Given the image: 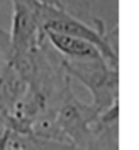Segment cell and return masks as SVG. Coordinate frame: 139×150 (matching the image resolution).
<instances>
[{
  "instance_id": "9",
  "label": "cell",
  "mask_w": 139,
  "mask_h": 150,
  "mask_svg": "<svg viewBox=\"0 0 139 150\" xmlns=\"http://www.w3.org/2000/svg\"><path fill=\"white\" fill-rule=\"evenodd\" d=\"M33 0H11L12 6H15V4H25V3H30Z\"/></svg>"
},
{
  "instance_id": "8",
  "label": "cell",
  "mask_w": 139,
  "mask_h": 150,
  "mask_svg": "<svg viewBox=\"0 0 139 150\" xmlns=\"http://www.w3.org/2000/svg\"><path fill=\"white\" fill-rule=\"evenodd\" d=\"M11 57V48H10V36L6 30L0 28V68L7 60Z\"/></svg>"
},
{
  "instance_id": "2",
  "label": "cell",
  "mask_w": 139,
  "mask_h": 150,
  "mask_svg": "<svg viewBox=\"0 0 139 150\" xmlns=\"http://www.w3.org/2000/svg\"><path fill=\"white\" fill-rule=\"evenodd\" d=\"M70 78L79 81L92 94V105L101 113L119 101V70L112 68L99 56L93 59H63Z\"/></svg>"
},
{
  "instance_id": "1",
  "label": "cell",
  "mask_w": 139,
  "mask_h": 150,
  "mask_svg": "<svg viewBox=\"0 0 139 150\" xmlns=\"http://www.w3.org/2000/svg\"><path fill=\"white\" fill-rule=\"evenodd\" d=\"M40 18L44 30L60 33L70 37H76V38L85 40L93 44L98 49L108 66L119 70V49H117L119 28L117 25L111 30H107L105 26L95 28L68 15L66 12L47 7L42 4L40 8Z\"/></svg>"
},
{
  "instance_id": "5",
  "label": "cell",
  "mask_w": 139,
  "mask_h": 150,
  "mask_svg": "<svg viewBox=\"0 0 139 150\" xmlns=\"http://www.w3.org/2000/svg\"><path fill=\"white\" fill-rule=\"evenodd\" d=\"M85 150H119V101L98 113Z\"/></svg>"
},
{
  "instance_id": "3",
  "label": "cell",
  "mask_w": 139,
  "mask_h": 150,
  "mask_svg": "<svg viewBox=\"0 0 139 150\" xmlns=\"http://www.w3.org/2000/svg\"><path fill=\"white\" fill-rule=\"evenodd\" d=\"M12 14L10 36L11 57L10 60L20 59L36 51L45 40L40 18L41 3L33 0L30 3L15 4Z\"/></svg>"
},
{
  "instance_id": "6",
  "label": "cell",
  "mask_w": 139,
  "mask_h": 150,
  "mask_svg": "<svg viewBox=\"0 0 139 150\" xmlns=\"http://www.w3.org/2000/svg\"><path fill=\"white\" fill-rule=\"evenodd\" d=\"M28 90V81L18 68L7 60L0 68V117L6 119L12 113Z\"/></svg>"
},
{
  "instance_id": "4",
  "label": "cell",
  "mask_w": 139,
  "mask_h": 150,
  "mask_svg": "<svg viewBox=\"0 0 139 150\" xmlns=\"http://www.w3.org/2000/svg\"><path fill=\"white\" fill-rule=\"evenodd\" d=\"M97 116L98 112L90 104L82 103L71 89L56 111L55 123L67 143L85 150Z\"/></svg>"
},
{
  "instance_id": "7",
  "label": "cell",
  "mask_w": 139,
  "mask_h": 150,
  "mask_svg": "<svg viewBox=\"0 0 139 150\" xmlns=\"http://www.w3.org/2000/svg\"><path fill=\"white\" fill-rule=\"evenodd\" d=\"M44 33L48 44L63 59L79 60V59H93V57H99L101 56L98 49L93 44L87 42L85 40L76 38V37H70L66 36V34H60V33L49 32V30H44Z\"/></svg>"
}]
</instances>
